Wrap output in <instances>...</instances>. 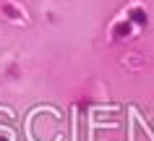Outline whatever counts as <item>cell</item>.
Wrapping results in <instances>:
<instances>
[{
    "mask_svg": "<svg viewBox=\"0 0 154 141\" xmlns=\"http://www.w3.org/2000/svg\"><path fill=\"white\" fill-rule=\"evenodd\" d=\"M133 32H136V26L131 24L128 18H118V21L110 26V37H112V42L131 39V37H133Z\"/></svg>",
    "mask_w": 154,
    "mask_h": 141,
    "instance_id": "1",
    "label": "cell"
},
{
    "mask_svg": "<svg viewBox=\"0 0 154 141\" xmlns=\"http://www.w3.org/2000/svg\"><path fill=\"white\" fill-rule=\"evenodd\" d=\"M125 18H128L133 26H146V24H149V13H146V8H144V5H138V3L125 11Z\"/></svg>",
    "mask_w": 154,
    "mask_h": 141,
    "instance_id": "2",
    "label": "cell"
},
{
    "mask_svg": "<svg viewBox=\"0 0 154 141\" xmlns=\"http://www.w3.org/2000/svg\"><path fill=\"white\" fill-rule=\"evenodd\" d=\"M0 11H3L11 21H24V16H26L24 8H18V5H13V3H8V0H0Z\"/></svg>",
    "mask_w": 154,
    "mask_h": 141,
    "instance_id": "3",
    "label": "cell"
}]
</instances>
